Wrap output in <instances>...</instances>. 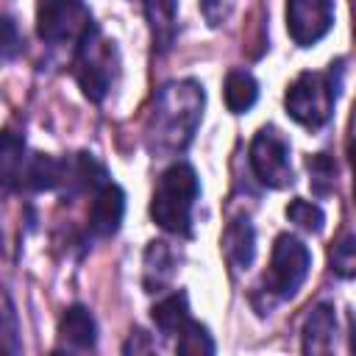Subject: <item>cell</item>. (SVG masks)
Segmentation results:
<instances>
[{"mask_svg":"<svg viewBox=\"0 0 356 356\" xmlns=\"http://www.w3.org/2000/svg\"><path fill=\"white\" fill-rule=\"evenodd\" d=\"M222 95H225V106L231 114H245L256 106L259 100V83L250 72L245 70H231L225 75V86H222Z\"/></svg>","mask_w":356,"mask_h":356,"instance_id":"2e32d148","label":"cell"},{"mask_svg":"<svg viewBox=\"0 0 356 356\" xmlns=\"http://www.w3.org/2000/svg\"><path fill=\"white\" fill-rule=\"evenodd\" d=\"M334 337H337V312L331 303H317L303 323V353L309 356L328 353L334 348Z\"/></svg>","mask_w":356,"mask_h":356,"instance_id":"30bf717a","label":"cell"},{"mask_svg":"<svg viewBox=\"0 0 356 356\" xmlns=\"http://www.w3.org/2000/svg\"><path fill=\"white\" fill-rule=\"evenodd\" d=\"M92 28V14L83 0H39L36 33L50 44H78Z\"/></svg>","mask_w":356,"mask_h":356,"instance_id":"8992f818","label":"cell"},{"mask_svg":"<svg viewBox=\"0 0 356 356\" xmlns=\"http://www.w3.org/2000/svg\"><path fill=\"white\" fill-rule=\"evenodd\" d=\"M125 217V192L117 184H103L95 192L92 211H89V228L97 236H114Z\"/></svg>","mask_w":356,"mask_h":356,"instance_id":"9c48e42d","label":"cell"},{"mask_svg":"<svg viewBox=\"0 0 356 356\" xmlns=\"http://www.w3.org/2000/svg\"><path fill=\"white\" fill-rule=\"evenodd\" d=\"M114 75H117L114 42H106L100 31L92 25L83 33V39L75 44V81L92 103H100L108 95Z\"/></svg>","mask_w":356,"mask_h":356,"instance_id":"3957f363","label":"cell"},{"mask_svg":"<svg viewBox=\"0 0 356 356\" xmlns=\"http://www.w3.org/2000/svg\"><path fill=\"white\" fill-rule=\"evenodd\" d=\"M61 178H64V161H58L47 153L28 156L22 184H28L33 192H50V189L61 186Z\"/></svg>","mask_w":356,"mask_h":356,"instance_id":"e0dca14e","label":"cell"},{"mask_svg":"<svg viewBox=\"0 0 356 356\" xmlns=\"http://www.w3.org/2000/svg\"><path fill=\"white\" fill-rule=\"evenodd\" d=\"M22 50V36L19 28L11 17H0V64L17 58Z\"/></svg>","mask_w":356,"mask_h":356,"instance_id":"cb8c5ba5","label":"cell"},{"mask_svg":"<svg viewBox=\"0 0 356 356\" xmlns=\"http://www.w3.org/2000/svg\"><path fill=\"white\" fill-rule=\"evenodd\" d=\"M175 350L181 353V356H211L217 348H214V339H211V334H209V328L203 325V323H197V320H186L184 323V328L178 331V345H175Z\"/></svg>","mask_w":356,"mask_h":356,"instance_id":"ffe728a7","label":"cell"},{"mask_svg":"<svg viewBox=\"0 0 356 356\" xmlns=\"http://www.w3.org/2000/svg\"><path fill=\"white\" fill-rule=\"evenodd\" d=\"M286 220L295 222L298 228L309 231V234H320L323 231V222H325V214H323V209L317 203L303 200V197H295L286 206Z\"/></svg>","mask_w":356,"mask_h":356,"instance_id":"44dd1931","label":"cell"},{"mask_svg":"<svg viewBox=\"0 0 356 356\" xmlns=\"http://www.w3.org/2000/svg\"><path fill=\"white\" fill-rule=\"evenodd\" d=\"M203 86L195 81H178L167 83L150 108L147 125H145V142L153 156H172L181 153L200 122L203 114Z\"/></svg>","mask_w":356,"mask_h":356,"instance_id":"6da1fadb","label":"cell"},{"mask_svg":"<svg viewBox=\"0 0 356 356\" xmlns=\"http://www.w3.org/2000/svg\"><path fill=\"white\" fill-rule=\"evenodd\" d=\"M125 353H142V350H150V342L145 339V331H134L131 339L122 345Z\"/></svg>","mask_w":356,"mask_h":356,"instance_id":"484cf974","label":"cell"},{"mask_svg":"<svg viewBox=\"0 0 356 356\" xmlns=\"http://www.w3.org/2000/svg\"><path fill=\"white\" fill-rule=\"evenodd\" d=\"M234 6H236V0H200V11L211 28L225 25V19L234 14Z\"/></svg>","mask_w":356,"mask_h":356,"instance_id":"d4e9b609","label":"cell"},{"mask_svg":"<svg viewBox=\"0 0 356 356\" xmlns=\"http://www.w3.org/2000/svg\"><path fill=\"white\" fill-rule=\"evenodd\" d=\"M334 25V0H286V31L298 47L317 44Z\"/></svg>","mask_w":356,"mask_h":356,"instance_id":"ba28073f","label":"cell"},{"mask_svg":"<svg viewBox=\"0 0 356 356\" xmlns=\"http://www.w3.org/2000/svg\"><path fill=\"white\" fill-rule=\"evenodd\" d=\"M61 184H75V192L100 189L106 184V170L100 161H95L92 153H78L72 161H64Z\"/></svg>","mask_w":356,"mask_h":356,"instance_id":"ac0fdd59","label":"cell"},{"mask_svg":"<svg viewBox=\"0 0 356 356\" xmlns=\"http://www.w3.org/2000/svg\"><path fill=\"white\" fill-rule=\"evenodd\" d=\"M58 337L67 348L72 350H89L97 342V323L92 317V312L81 303L64 309L61 320H58Z\"/></svg>","mask_w":356,"mask_h":356,"instance_id":"7c38bea8","label":"cell"},{"mask_svg":"<svg viewBox=\"0 0 356 356\" xmlns=\"http://www.w3.org/2000/svg\"><path fill=\"white\" fill-rule=\"evenodd\" d=\"M220 245H222L225 261H228L236 273H242V270H248V267L253 264V256H256V234H253V225H250L245 217L231 220V222L225 225Z\"/></svg>","mask_w":356,"mask_h":356,"instance_id":"8fae6325","label":"cell"},{"mask_svg":"<svg viewBox=\"0 0 356 356\" xmlns=\"http://www.w3.org/2000/svg\"><path fill=\"white\" fill-rule=\"evenodd\" d=\"M25 164H28L25 139L11 128L0 131V189L14 192L22 184Z\"/></svg>","mask_w":356,"mask_h":356,"instance_id":"4fadbf2b","label":"cell"},{"mask_svg":"<svg viewBox=\"0 0 356 356\" xmlns=\"http://www.w3.org/2000/svg\"><path fill=\"white\" fill-rule=\"evenodd\" d=\"M170 278H172V250L167 248V242H150L145 250V286L156 292Z\"/></svg>","mask_w":356,"mask_h":356,"instance_id":"d6986e66","label":"cell"},{"mask_svg":"<svg viewBox=\"0 0 356 356\" xmlns=\"http://www.w3.org/2000/svg\"><path fill=\"white\" fill-rule=\"evenodd\" d=\"M200 195V181L192 164L175 161L170 164L153 192L150 200V217L159 228L186 236L192 231V206Z\"/></svg>","mask_w":356,"mask_h":356,"instance_id":"7a4b0ae2","label":"cell"},{"mask_svg":"<svg viewBox=\"0 0 356 356\" xmlns=\"http://www.w3.org/2000/svg\"><path fill=\"white\" fill-rule=\"evenodd\" d=\"M328 259H331V270H334L337 275L353 278V273H356V239H353V236H342V239L331 248Z\"/></svg>","mask_w":356,"mask_h":356,"instance_id":"603a6c76","label":"cell"},{"mask_svg":"<svg viewBox=\"0 0 356 356\" xmlns=\"http://www.w3.org/2000/svg\"><path fill=\"white\" fill-rule=\"evenodd\" d=\"M306 167H309V172H312V186H314V192H317V195H328V192L334 189V175H337L334 159H331L328 153H314V156H309Z\"/></svg>","mask_w":356,"mask_h":356,"instance_id":"7402d4cb","label":"cell"},{"mask_svg":"<svg viewBox=\"0 0 356 356\" xmlns=\"http://www.w3.org/2000/svg\"><path fill=\"white\" fill-rule=\"evenodd\" d=\"M309 270H312L309 248L298 236L281 234V236H275V245L270 253V270L264 275V286H267V292H273L281 300L292 298L309 278Z\"/></svg>","mask_w":356,"mask_h":356,"instance_id":"5b68a950","label":"cell"},{"mask_svg":"<svg viewBox=\"0 0 356 356\" xmlns=\"http://www.w3.org/2000/svg\"><path fill=\"white\" fill-rule=\"evenodd\" d=\"M250 167L253 175L270 186V189H284L295 181L292 172V159H289V142L275 125H264L256 131L250 139Z\"/></svg>","mask_w":356,"mask_h":356,"instance_id":"52a82bcc","label":"cell"},{"mask_svg":"<svg viewBox=\"0 0 356 356\" xmlns=\"http://www.w3.org/2000/svg\"><path fill=\"white\" fill-rule=\"evenodd\" d=\"M150 317L159 328L161 337H175L184 323L189 320V298L186 292H172L167 298H161L153 309H150Z\"/></svg>","mask_w":356,"mask_h":356,"instance_id":"9a60e30c","label":"cell"},{"mask_svg":"<svg viewBox=\"0 0 356 356\" xmlns=\"http://www.w3.org/2000/svg\"><path fill=\"white\" fill-rule=\"evenodd\" d=\"M334 103H337V83L334 75L325 72H300L284 97L286 114L303 125V128H320L328 122V117L334 114Z\"/></svg>","mask_w":356,"mask_h":356,"instance_id":"277c9868","label":"cell"},{"mask_svg":"<svg viewBox=\"0 0 356 356\" xmlns=\"http://www.w3.org/2000/svg\"><path fill=\"white\" fill-rule=\"evenodd\" d=\"M145 17L153 33V42L159 50H167L175 39V25H178V3L175 0H142Z\"/></svg>","mask_w":356,"mask_h":356,"instance_id":"5bb4252c","label":"cell"}]
</instances>
